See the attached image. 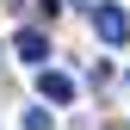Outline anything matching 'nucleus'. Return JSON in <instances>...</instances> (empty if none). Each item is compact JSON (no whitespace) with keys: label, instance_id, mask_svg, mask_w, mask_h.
Returning <instances> with one entry per match:
<instances>
[{"label":"nucleus","instance_id":"1","mask_svg":"<svg viewBox=\"0 0 130 130\" xmlns=\"http://www.w3.org/2000/svg\"><path fill=\"white\" fill-rule=\"evenodd\" d=\"M93 31H99V43H118L130 37V19H124V6H93Z\"/></svg>","mask_w":130,"mask_h":130},{"label":"nucleus","instance_id":"2","mask_svg":"<svg viewBox=\"0 0 130 130\" xmlns=\"http://www.w3.org/2000/svg\"><path fill=\"white\" fill-rule=\"evenodd\" d=\"M37 93H43L50 105H68V99H74V80L56 74V68H43V74H37Z\"/></svg>","mask_w":130,"mask_h":130},{"label":"nucleus","instance_id":"3","mask_svg":"<svg viewBox=\"0 0 130 130\" xmlns=\"http://www.w3.org/2000/svg\"><path fill=\"white\" fill-rule=\"evenodd\" d=\"M12 50H19L25 62H43V56H50V37H43V31H19V37H12Z\"/></svg>","mask_w":130,"mask_h":130},{"label":"nucleus","instance_id":"4","mask_svg":"<svg viewBox=\"0 0 130 130\" xmlns=\"http://www.w3.org/2000/svg\"><path fill=\"white\" fill-rule=\"evenodd\" d=\"M25 130H50V111H43V105H31V111H25Z\"/></svg>","mask_w":130,"mask_h":130},{"label":"nucleus","instance_id":"5","mask_svg":"<svg viewBox=\"0 0 130 130\" xmlns=\"http://www.w3.org/2000/svg\"><path fill=\"white\" fill-rule=\"evenodd\" d=\"M56 6H62V0H43V12H56Z\"/></svg>","mask_w":130,"mask_h":130}]
</instances>
